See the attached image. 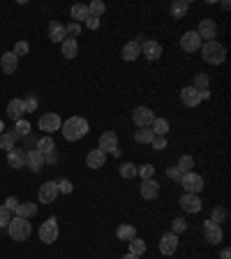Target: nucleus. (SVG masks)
<instances>
[{"mask_svg":"<svg viewBox=\"0 0 231 259\" xmlns=\"http://www.w3.org/2000/svg\"><path fill=\"white\" fill-rule=\"evenodd\" d=\"M88 130H90L88 120L81 118V116H70L60 127L62 137H65L67 141H79V139H83V137L88 134Z\"/></svg>","mask_w":231,"mask_h":259,"instance_id":"nucleus-1","label":"nucleus"},{"mask_svg":"<svg viewBox=\"0 0 231 259\" xmlns=\"http://www.w3.org/2000/svg\"><path fill=\"white\" fill-rule=\"evenodd\" d=\"M199 51H201V58H204L208 65H222L224 60H227V46L220 44L217 40H213V42H204Z\"/></svg>","mask_w":231,"mask_h":259,"instance_id":"nucleus-2","label":"nucleus"},{"mask_svg":"<svg viewBox=\"0 0 231 259\" xmlns=\"http://www.w3.org/2000/svg\"><path fill=\"white\" fill-rule=\"evenodd\" d=\"M7 232L9 236L14 239V241H28V236H30V222H28L26 218H19V215H14L12 220H9L7 224Z\"/></svg>","mask_w":231,"mask_h":259,"instance_id":"nucleus-3","label":"nucleus"},{"mask_svg":"<svg viewBox=\"0 0 231 259\" xmlns=\"http://www.w3.org/2000/svg\"><path fill=\"white\" fill-rule=\"evenodd\" d=\"M180 185L187 195H199L204 190V179L196 174V171H190V174H183L180 176Z\"/></svg>","mask_w":231,"mask_h":259,"instance_id":"nucleus-4","label":"nucleus"},{"mask_svg":"<svg viewBox=\"0 0 231 259\" xmlns=\"http://www.w3.org/2000/svg\"><path fill=\"white\" fill-rule=\"evenodd\" d=\"M39 241L46 243V245L58 241V220L56 218H49V220L42 222V227H39Z\"/></svg>","mask_w":231,"mask_h":259,"instance_id":"nucleus-5","label":"nucleus"},{"mask_svg":"<svg viewBox=\"0 0 231 259\" xmlns=\"http://www.w3.org/2000/svg\"><path fill=\"white\" fill-rule=\"evenodd\" d=\"M37 127H39L46 137H51V134L58 132L62 127V120L58 114H44V116H39V120H37Z\"/></svg>","mask_w":231,"mask_h":259,"instance_id":"nucleus-6","label":"nucleus"},{"mask_svg":"<svg viewBox=\"0 0 231 259\" xmlns=\"http://www.w3.org/2000/svg\"><path fill=\"white\" fill-rule=\"evenodd\" d=\"M155 118L157 116H155V111L151 107H136L132 111V120L136 127H151Z\"/></svg>","mask_w":231,"mask_h":259,"instance_id":"nucleus-7","label":"nucleus"},{"mask_svg":"<svg viewBox=\"0 0 231 259\" xmlns=\"http://www.w3.org/2000/svg\"><path fill=\"white\" fill-rule=\"evenodd\" d=\"M97 148L102 153H114V155H118V134H116L114 130H107L104 134H99Z\"/></svg>","mask_w":231,"mask_h":259,"instance_id":"nucleus-8","label":"nucleus"},{"mask_svg":"<svg viewBox=\"0 0 231 259\" xmlns=\"http://www.w3.org/2000/svg\"><path fill=\"white\" fill-rule=\"evenodd\" d=\"M196 35L201 37V42H213L215 37H217V23H215L213 19H201L199 21V28L194 30Z\"/></svg>","mask_w":231,"mask_h":259,"instance_id":"nucleus-9","label":"nucleus"},{"mask_svg":"<svg viewBox=\"0 0 231 259\" xmlns=\"http://www.w3.org/2000/svg\"><path fill=\"white\" fill-rule=\"evenodd\" d=\"M201 44H204V42H201V37L196 35L194 30H187L185 35L180 37V49H183V51H187V54H194V51H199V49H201Z\"/></svg>","mask_w":231,"mask_h":259,"instance_id":"nucleus-10","label":"nucleus"},{"mask_svg":"<svg viewBox=\"0 0 231 259\" xmlns=\"http://www.w3.org/2000/svg\"><path fill=\"white\" fill-rule=\"evenodd\" d=\"M160 252L164 255V257H171V255H176L178 250V236L176 234H162V239H160Z\"/></svg>","mask_w":231,"mask_h":259,"instance_id":"nucleus-11","label":"nucleus"},{"mask_svg":"<svg viewBox=\"0 0 231 259\" xmlns=\"http://www.w3.org/2000/svg\"><path fill=\"white\" fill-rule=\"evenodd\" d=\"M37 197H39L42 204H54L56 197H58V185H56V180H46L44 185H39Z\"/></svg>","mask_w":231,"mask_h":259,"instance_id":"nucleus-12","label":"nucleus"},{"mask_svg":"<svg viewBox=\"0 0 231 259\" xmlns=\"http://www.w3.org/2000/svg\"><path fill=\"white\" fill-rule=\"evenodd\" d=\"M26 167L33 169V174H39V171L44 169V153H39L37 148L26 151Z\"/></svg>","mask_w":231,"mask_h":259,"instance_id":"nucleus-13","label":"nucleus"},{"mask_svg":"<svg viewBox=\"0 0 231 259\" xmlns=\"http://www.w3.org/2000/svg\"><path fill=\"white\" fill-rule=\"evenodd\" d=\"M204 236H206V241L211 243V245H217V243L224 239L222 227H220V224H215V222H211V220H206V222H204Z\"/></svg>","mask_w":231,"mask_h":259,"instance_id":"nucleus-14","label":"nucleus"},{"mask_svg":"<svg viewBox=\"0 0 231 259\" xmlns=\"http://www.w3.org/2000/svg\"><path fill=\"white\" fill-rule=\"evenodd\" d=\"M180 208L185 211V213H190V215H194V213H199L201 211V199H199V195H183L180 197Z\"/></svg>","mask_w":231,"mask_h":259,"instance_id":"nucleus-15","label":"nucleus"},{"mask_svg":"<svg viewBox=\"0 0 231 259\" xmlns=\"http://www.w3.org/2000/svg\"><path fill=\"white\" fill-rule=\"evenodd\" d=\"M180 102H183L185 107L192 109V107H199L204 100H201V93H199V90H194L192 86H185V88L180 90Z\"/></svg>","mask_w":231,"mask_h":259,"instance_id":"nucleus-16","label":"nucleus"},{"mask_svg":"<svg viewBox=\"0 0 231 259\" xmlns=\"http://www.w3.org/2000/svg\"><path fill=\"white\" fill-rule=\"evenodd\" d=\"M141 54L146 56L148 60H157V58H162V44L155 42V40H146L141 44Z\"/></svg>","mask_w":231,"mask_h":259,"instance_id":"nucleus-17","label":"nucleus"},{"mask_svg":"<svg viewBox=\"0 0 231 259\" xmlns=\"http://www.w3.org/2000/svg\"><path fill=\"white\" fill-rule=\"evenodd\" d=\"M19 67V58L14 56V51H5V54L0 56V70L5 72V74H14Z\"/></svg>","mask_w":231,"mask_h":259,"instance_id":"nucleus-18","label":"nucleus"},{"mask_svg":"<svg viewBox=\"0 0 231 259\" xmlns=\"http://www.w3.org/2000/svg\"><path fill=\"white\" fill-rule=\"evenodd\" d=\"M157 195H160V183L155 179H146L141 180V197L143 199H157Z\"/></svg>","mask_w":231,"mask_h":259,"instance_id":"nucleus-19","label":"nucleus"},{"mask_svg":"<svg viewBox=\"0 0 231 259\" xmlns=\"http://www.w3.org/2000/svg\"><path fill=\"white\" fill-rule=\"evenodd\" d=\"M86 164H88L90 169H99V167H104V164H107V153H102L99 148L88 151V155H86Z\"/></svg>","mask_w":231,"mask_h":259,"instance_id":"nucleus-20","label":"nucleus"},{"mask_svg":"<svg viewBox=\"0 0 231 259\" xmlns=\"http://www.w3.org/2000/svg\"><path fill=\"white\" fill-rule=\"evenodd\" d=\"M49 37H51V42H60V44L67 40L65 26H62L60 21H51V23H49Z\"/></svg>","mask_w":231,"mask_h":259,"instance_id":"nucleus-21","label":"nucleus"},{"mask_svg":"<svg viewBox=\"0 0 231 259\" xmlns=\"http://www.w3.org/2000/svg\"><path fill=\"white\" fill-rule=\"evenodd\" d=\"M7 162H9V167H14V169L26 167V151H23V148H14V151H9L7 153Z\"/></svg>","mask_w":231,"mask_h":259,"instance_id":"nucleus-22","label":"nucleus"},{"mask_svg":"<svg viewBox=\"0 0 231 259\" xmlns=\"http://www.w3.org/2000/svg\"><path fill=\"white\" fill-rule=\"evenodd\" d=\"M7 116L17 123V120H21L23 118V100H9L7 102Z\"/></svg>","mask_w":231,"mask_h":259,"instance_id":"nucleus-23","label":"nucleus"},{"mask_svg":"<svg viewBox=\"0 0 231 259\" xmlns=\"http://www.w3.org/2000/svg\"><path fill=\"white\" fill-rule=\"evenodd\" d=\"M139 56H141V46L136 44V42H127V44L123 46V60L132 63V60H136Z\"/></svg>","mask_w":231,"mask_h":259,"instance_id":"nucleus-24","label":"nucleus"},{"mask_svg":"<svg viewBox=\"0 0 231 259\" xmlns=\"http://www.w3.org/2000/svg\"><path fill=\"white\" fill-rule=\"evenodd\" d=\"M116 236L120 239V241H132V239H136V227L134 224H120L118 229H116Z\"/></svg>","mask_w":231,"mask_h":259,"instance_id":"nucleus-25","label":"nucleus"},{"mask_svg":"<svg viewBox=\"0 0 231 259\" xmlns=\"http://www.w3.org/2000/svg\"><path fill=\"white\" fill-rule=\"evenodd\" d=\"M60 49H62V56H65L67 60L77 58V54H79V44H77V40H70V37L60 44Z\"/></svg>","mask_w":231,"mask_h":259,"instance_id":"nucleus-26","label":"nucleus"},{"mask_svg":"<svg viewBox=\"0 0 231 259\" xmlns=\"http://www.w3.org/2000/svg\"><path fill=\"white\" fill-rule=\"evenodd\" d=\"M151 130L155 137H167V134H169V120H167V118H155Z\"/></svg>","mask_w":231,"mask_h":259,"instance_id":"nucleus-27","label":"nucleus"},{"mask_svg":"<svg viewBox=\"0 0 231 259\" xmlns=\"http://www.w3.org/2000/svg\"><path fill=\"white\" fill-rule=\"evenodd\" d=\"M72 19H74V23H81V21H86V19H88V5H83V2H77V5H72Z\"/></svg>","mask_w":231,"mask_h":259,"instance_id":"nucleus-28","label":"nucleus"},{"mask_svg":"<svg viewBox=\"0 0 231 259\" xmlns=\"http://www.w3.org/2000/svg\"><path fill=\"white\" fill-rule=\"evenodd\" d=\"M187 9H190V2H187V0H176V2L169 7V12L173 19H183L187 14Z\"/></svg>","mask_w":231,"mask_h":259,"instance_id":"nucleus-29","label":"nucleus"},{"mask_svg":"<svg viewBox=\"0 0 231 259\" xmlns=\"http://www.w3.org/2000/svg\"><path fill=\"white\" fill-rule=\"evenodd\" d=\"M37 213V206L33 204V201H26V204H19L17 211H14V215H19V218H33V215Z\"/></svg>","mask_w":231,"mask_h":259,"instance_id":"nucleus-30","label":"nucleus"},{"mask_svg":"<svg viewBox=\"0 0 231 259\" xmlns=\"http://www.w3.org/2000/svg\"><path fill=\"white\" fill-rule=\"evenodd\" d=\"M192 167H194V158H192V155H180L176 171L183 176V174H190V171H192Z\"/></svg>","mask_w":231,"mask_h":259,"instance_id":"nucleus-31","label":"nucleus"},{"mask_svg":"<svg viewBox=\"0 0 231 259\" xmlns=\"http://www.w3.org/2000/svg\"><path fill=\"white\" fill-rule=\"evenodd\" d=\"M155 139V134H153L151 127H139L136 132H134V141L136 143H151Z\"/></svg>","mask_w":231,"mask_h":259,"instance_id":"nucleus-32","label":"nucleus"},{"mask_svg":"<svg viewBox=\"0 0 231 259\" xmlns=\"http://www.w3.org/2000/svg\"><path fill=\"white\" fill-rule=\"evenodd\" d=\"M208 83H211L208 74L199 72V74H194V79H192V88L199 90V93H204V90H208Z\"/></svg>","mask_w":231,"mask_h":259,"instance_id":"nucleus-33","label":"nucleus"},{"mask_svg":"<svg viewBox=\"0 0 231 259\" xmlns=\"http://www.w3.org/2000/svg\"><path fill=\"white\" fill-rule=\"evenodd\" d=\"M17 134L14 132H9V134H0V148L5 153H9V151H14V143H17Z\"/></svg>","mask_w":231,"mask_h":259,"instance_id":"nucleus-34","label":"nucleus"},{"mask_svg":"<svg viewBox=\"0 0 231 259\" xmlns=\"http://www.w3.org/2000/svg\"><path fill=\"white\" fill-rule=\"evenodd\" d=\"M39 153H54L56 151V143H54V139L51 137H42V139H37V146H35Z\"/></svg>","mask_w":231,"mask_h":259,"instance_id":"nucleus-35","label":"nucleus"},{"mask_svg":"<svg viewBox=\"0 0 231 259\" xmlns=\"http://www.w3.org/2000/svg\"><path fill=\"white\" fill-rule=\"evenodd\" d=\"M136 169H139V167H136L134 162H123L120 169H118V174H120L123 179H136Z\"/></svg>","mask_w":231,"mask_h":259,"instance_id":"nucleus-36","label":"nucleus"},{"mask_svg":"<svg viewBox=\"0 0 231 259\" xmlns=\"http://www.w3.org/2000/svg\"><path fill=\"white\" fill-rule=\"evenodd\" d=\"M104 12H107V5H104L102 0H93V2L88 5V14H90V17H97L99 19Z\"/></svg>","mask_w":231,"mask_h":259,"instance_id":"nucleus-37","label":"nucleus"},{"mask_svg":"<svg viewBox=\"0 0 231 259\" xmlns=\"http://www.w3.org/2000/svg\"><path fill=\"white\" fill-rule=\"evenodd\" d=\"M146 241H141V239H132L130 241V255H136V257H141L143 252H146Z\"/></svg>","mask_w":231,"mask_h":259,"instance_id":"nucleus-38","label":"nucleus"},{"mask_svg":"<svg viewBox=\"0 0 231 259\" xmlns=\"http://www.w3.org/2000/svg\"><path fill=\"white\" fill-rule=\"evenodd\" d=\"M14 130H17V137L19 139H23V137H28V134H30V130H33V127H30V123H28V120H23V118H21V120H17V127H14Z\"/></svg>","mask_w":231,"mask_h":259,"instance_id":"nucleus-39","label":"nucleus"},{"mask_svg":"<svg viewBox=\"0 0 231 259\" xmlns=\"http://www.w3.org/2000/svg\"><path fill=\"white\" fill-rule=\"evenodd\" d=\"M227 218H229V213H227V208H222V206H215V208H213V218H211V222L220 224V222H224Z\"/></svg>","mask_w":231,"mask_h":259,"instance_id":"nucleus-40","label":"nucleus"},{"mask_svg":"<svg viewBox=\"0 0 231 259\" xmlns=\"http://www.w3.org/2000/svg\"><path fill=\"white\" fill-rule=\"evenodd\" d=\"M136 176H141L143 180L153 179V176H155V167H153V164H141V167L136 169Z\"/></svg>","mask_w":231,"mask_h":259,"instance_id":"nucleus-41","label":"nucleus"},{"mask_svg":"<svg viewBox=\"0 0 231 259\" xmlns=\"http://www.w3.org/2000/svg\"><path fill=\"white\" fill-rule=\"evenodd\" d=\"M187 229V222L185 220H183V218H176V220H173V222H171V234H183Z\"/></svg>","mask_w":231,"mask_h":259,"instance_id":"nucleus-42","label":"nucleus"},{"mask_svg":"<svg viewBox=\"0 0 231 259\" xmlns=\"http://www.w3.org/2000/svg\"><path fill=\"white\" fill-rule=\"evenodd\" d=\"M56 185H58V195H70L72 190H74V185H72L70 180H58Z\"/></svg>","mask_w":231,"mask_h":259,"instance_id":"nucleus-43","label":"nucleus"},{"mask_svg":"<svg viewBox=\"0 0 231 259\" xmlns=\"http://www.w3.org/2000/svg\"><path fill=\"white\" fill-rule=\"evenodd\" d=\"M65 33H67L70 40H74V37L81 33V23H70V26H65Z\"/></svg>","mask_w":231,"mask_h":259,"instance_id":"nucleus-44","label":"nucleus"},{"mask_svg":"<svg viewBox=\"0 0 231 259\" xmlns=\"http://www.w3.org/2000/svg\"><path fill=\"white\" fill-rule=\"evenodd\" d=\"M35 109H37V98H33V95H30V98L23 100V114H28V111H35Z\"/></svg>","mask_w":231,"mask_h":259,"instance_id":"nucleus-45","label":"nucleus"},{"mask_svg":"<svg viewBox=\"0 0 231 259\" xmlns=\"http://www.w3.org/2000/svg\"><path fill=\"white\" fill-rule=\"evenodd\" d=\"M28 49H30V46H28V42H17V44H14V56H17V58H21V56L28 54Z\"/></svg>","mask_w":231,"mask_h":259,"instance_id":"nucleus-46","label":"nucleus"},{"mask_svg":"<svg viewBox=\"0 0 231 259\" xmlns=\"http://www.w3.org/2000/svg\"><path fill=\"white\" fill-rule=\"evenodd\" d=\"M151 146L155 151H164V148H167V137H155L151 141Z\"/></svg>","mask_w":231,"mask_h":259,"instance_id":"nucleus-47","label":"nucleus"},{"mask_svg":"<svg viewBox=\"0 0 231 259\" xmlns=\"http://www.w3.org/2000/svg\"><path fill=\"white\" fill-rule=\"evenodd\" d=\"M9 220H12V213H9L5 206H0V227H7Z\"/></svg>","mask_w":231,"mask_h":259,"instance_id":"nucleus-48","label":"nucleus"},{"mask_svg":"<svg viewBox=\"0 0 231 259\" xmlns=\"http://www.w3.org/2000/svg\"><path fill=\"white\" fill-rule=\"evenodd\" d=\"M2 206H5V208L9 211V213H12V211H17L19 199H17V197H7V199H5V204H2Z\"/></svg>","mask_w":231,"mask_h":259,"instance_id":"nucleus-49","label":"nucleus"},{"mask_svg":"<svg viewBox=\"0 0 231 259\" xmlns=\"http://www.w3.org/2000/svg\"><path fill=\"white\" fill-rule=\"evenodd\" d=\"M83 23L88 26V30H97V28H99V19L97 17H90V14H88V19H86Z\"/></svg>","mask_w":231,"mask_h":259,"instance_id":"nucleus-50","label":"nucleus"},{"mask_svg":"<svg viewBox=\"0 0 231 259\" xmlns=\"http://www.w3.org/2000/svg\"><path fill=\"white\" fill-rule=\"evenodd\" d=\"M220 259H231V250H229V248H224V250L220 252Z\"/></svg>","mask_w":231,"mask_h":259,"instance_id":"nucleus-51","label":"nucleus"},{"mask_svg":"<svg viewBox=\"0 0 231 259\" xmlns=\"http://www.w3.org/2000/svg\"><path fill=\"white\" fill-rule=\"evenodd\" d=\"M123 259H139V257H136V255H130V252H127V255H125Z\"/></svg>","mask_w":231,"mask_h":259,"instance_id":"nucleus-52","label":"nucleus"},{"mask_svg":"<svg viewBox=\"0 0 231 259\" xmlns=\"http://www.w3.org/2000/svg\"><path fill=\"white\" fill-rule=\"evenodd\" d=\"M0 134H2V123H0Z\"/></svg>","mask_w":231,"mask_h":259,"instance_id":"nucleus-53","label":"nucleus"}]
</instances>
